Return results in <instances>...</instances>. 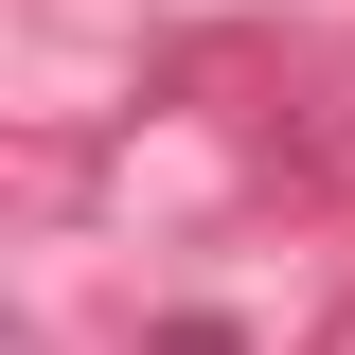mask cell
<instances>
[{"label": "cell", "mask_w": 355, "mask_h": 355, "mask_svg": "<svg viewBox=\"0 0 355 355\" xmlns=\"http://www.w3.org/2000/svg\"><path fill=\"white\" fill-rule=\"evenodd\" d=\"M142 355H249V338H231V320H160Z\"/></svg>", "instance_id": "6da1fadb"}]
</instances>
